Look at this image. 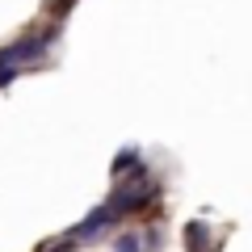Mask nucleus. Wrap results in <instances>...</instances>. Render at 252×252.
Here are the masks:
<instances>
[{
	"mask_svg": "<svg viewBox=\"0 0 252 252\" xmlns=\"http://www.w3.org/2000/svg\"><path fill=\"white\" fill-rule=\"evenodd\" d=\"M51 30L46 34H30V38H17V42H9V46H0V63L4 67H21V63H34V59H42L46 51H51Z\"/></svg>",
	"mask_w": 252,
	"mask_h": 252,
	"instance_id": "nucleus-1",
	"label": "nucleus"
},
{
	"mask_svg": "<svg viewBox=\"0 0 252 252\" xmlns=\"http://www.w3.org/2000/svg\"><path fill=\"white\" fill-rule=\"evenodd\" d=\"M114 223V215H109V206H97L93 215H84L80 223L72 227V240H93V235H101L105 227Z\"/></svg>",
	"mask_w": 252,
	"mask_h": 252,
	"instance_id": "nucleus-2",
	"label": "nucleus"
},
{
	"mask_svg": "<svg viewBox=\"0 0 252 252\" xmlns=\"http://www.w3.org/2000/svg\"><path fill=\"white\" fill-rule=\"evenodd\" d=\"M185 248L189 252H210V227L202 223V219L185 227Z\"/></svg>",
	"mask_w": 252,
	"mask_h": 252,
	"instance_id": "nucleus-3",
	"label": "nucleus"
},
{
	"mask_svg": "<svg viewBox=\"0 0 252 252\" xmlns=\"http://www.w3.org/2000/svg\"><path fill=\"white\" fill-rule=\"evenodd\" d=\"M135 164H139V152H135V147H126V152H118V156H114V164H109L114 181H118V177H126V172L135 168Z\"/></svg>",
	"mask_w": 252,
	"mask_h": 252,
	"instance_id": "nucleus-4",
	"label": "nucleus"
},
{
	"mask_svg": "<svg viewBox=\"0 0 252 252\" xmlns=\"http://www.w3.org/2000/svg\"><path fill=\"white\" fill-rule=\"evenodd\" d=\"M114 252H143V244H139L135 231H126V235H118V248Z\"/></svg>",
	"mask_w": 252,
	"mask_h": 252,
	"instance_id": "nucleus-5",
	"label": "nucleus"
},
{
	"mask_svg": "<svg viewBox=\"0 0 252 252\" xmlns=\"http://www.w3.org/2000/svg\"><path fill=\"white\" fill-rule=\"evenodd\" d=\"M139 244H147V248H160V244H164V235H160V227H147V231H143V240H139Z\"/></svg>",
	"mask_w": 252,
	"mask_h": 252,
	"instance_id": "nucleus-6",
	"label": "nucleus"
},
{
	"mask_svg": "<svg viewBox=\"0 0 252 252\" xmlns=\"http://www.w3.org/2000/svg\"><path fill=\"white\" fill-rule=\"evenodd\" d=\"M13 80H17V67H4V63H0V89L13 84Z\"/></svg>",
	"mask_w": 252,
	"mask_h": 252,
	"instance_id": "nucleus-7",
	"label": "nucleus"
},
{
	"mask_svg": "<svg viewBox=\"0 0 252 252\" xmlns=\"http://www.w3.org/2000/svg\"><path fill=\"white\" fill-rule=\"evenodd\" d=\"M59 252H76V244H59Z\"/></svg>",
	"mask_w": 252,
	"mask_h": 252,
	"instance_id": "nucleus-8",
	"label": "nucleus"
}]
</instances>
